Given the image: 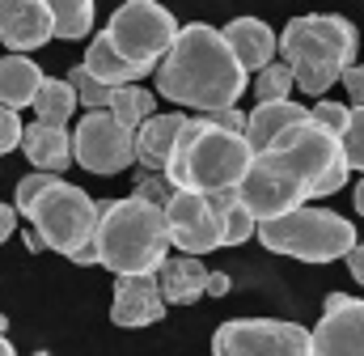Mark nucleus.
Returning <instances> with one entry per match:
<instances>
[{
  "label": "nucleus",
  "mask_w": 364,
  "mask_h": 356,
  "mask_svg": "<svg viewBox=\"0 0 364 356\" xmlns=\"http://www.w3.org/2000/svg\"><path fill=\"white\" fill-rule=\"evenodd\" d=\"M343 157L339 136L326 132L322 123H301L292 127L275 149L255 153L250 174L242 178V199L259 221H275L292 208H305L318 191L322 174Z\"/></svg>",
  "instance_id": "f257e3e1"
},
{
  "label": "nucleus",
  "mask_w": 364,
  "mask_h": 356,
  "mask_svg": "<svg viewBox=\"0 0 364 356\" xmlns=\"http://www.w3.org/2000/svg\"><path fill=\"white\" fill-rule=\"evenodd\" d=\"M153 73H157V93L166 102L199 110V115L237 106L246 85H250V77H246L242 60L233 56L225 30L208 26V21L182 26L174 47L166 51V60Z\"/></svg>",
  "instance_id": "f03ea898"
},
{
  "label": "nucleus",
  "mask_w": 364,
  "mask_h": 356,
  "mask_svg": "<svg viewBox=\"0 0 364 356\" xmlns=\"http://www.w3.org/2000/svg\"><path fill=\"white\" fill-rule=\"evenodd\" d=\"M170 216L166 208L127 195V199H110L102 204L97 216V234H93V251L97 263L114 276H144L170 259Z\"/></svg>",
  "instance_id": "7ed1b4c3"
},
{
  "label": "nucleus",
  "mask_w": 364,
  "mask_h": 356,
  "mask_svg": "<svg viewBox=\"0 0 364 356\" xmlns=\"http://www.w3.org/2000/svg\"><path fill=\"white\" fill-rule=\"evenodd\" d=\"M250 162H255V149L242 132H225L208 115H195L182 123L166 174L178 191L212 195V191L242 187V178L250 174Z\"/></svg>",
  "instance_id": "20e7f679"
},
{
  "label": "nucleus",
  "mask_w": 364,
  "mask_h": 356,
  "mask_svg": "<svg viewBox=\"0 0 364 356\" xmlns=\"http://www.w3.org/2000/svg\"><path fill=\"white\" fill-rule=\"evenodd\" d=\"M356 26L339 13H305L279 30V60L292 64L296 89L322 98L356 64Z\"/></svg>",
  "instance_id": "39448f33"
},
{
  "label": "nucleus",
  "mask_w": 364,
  "mask_h": 356,
  "mask_svg": "<svg viewBox=\"0 0 364 356\" xmlns=\"http://www.w3.org/2000/svg\"><path fill=\"white\" fill-rule=\"evenodd\" d=\"M34 234L47 242V251H60L64 259L73 263H97V251H93V234H97V216H102V204H93L90 191L64 182V178H51L38 199L21 212Z\"/></svg>",
  "instance_id": "423d86ee"
},
{
  "label": "nucleus",
  "mask_w": 364,
  "mask_h": 356,
  "mask_svg": "<svg viewBox=\"0 0 364 356\" xmlns=\"http://www.w3.org/2000/svg\"><path fill=\"white\" fill-rule=\"evenodd\" d=\"M259 242L272 255H288L301 263H335V259H348V251L356 246V229L339 212L305 204L275 221H259Z\"/></svg>",
  "instance_id": "0eeeda50"
},
{
  "label": "nucleus",
  "mask_w": 364,
  "mask_h": 356,
  "mask_svg": "<svg viewBox=\"0 0 364 356\" xmlns=\"http://www.w3.org/2000/svg\"><path fill=\"white\" fill-rule=\"evenodd\" d=\"M178 30L182 26L174 21V13L166 4H157V0H123L110 13V26H106L110 43L127 60H136L144 68H157L166 60V51L174 47Z\"/></svg>",
  "instance_id": "6e6552de"
},
{
  "label": "nucleus",
  "mask_w": 364,
  "mask_h": 356,
  "mask_svg": "<svg viewBox=\"0 0 364 356\" xmlns=\"http://www.w3.org/2000/svg\"><path fill=\"white\" fill-rule=\"evenodd\" d=\"M212 356H314V331L284 318H229L212 335Z\"/></svg>",
  "instance_id": "1a4fd4ad"
},
{
  "label": "nucleus",
  "mask_w": 364,
  "mask_h": 356,
  "mask_svg": "<svg viewBox=\"0 0 364 356\" xmlns=\"http://www.w3.org/2000/svg\"><path fill=\"white\" fill-rule=\"evenodd\" d=\"M73 149H77V162L81 170L90 174H123L136 166V132L123 127L110 110H90L77 132H73Z\"/></svg>",
  "instance_id": "9d476101"
},
{
  "label": "nucleus",
  "mask_w": 364,
  "mask_h": 356,
  "mask_svg": "<svg viewBox=\"0 0 364 356\" xmlns=\"http://www.w3.org/2000/svg\"><path fill=\"white\" fill-rule=\"evenodd\" d=\"M166 216H170V238L182 255H208L225 246L220 212L203 191H174V199L166 204Z\"/></svg>",
  "instance_id": "9b49d317"
},
{
  "label": "nucleus",
  "mask_w": 364,
  "mask_h": 356,
  "mask_svg": "<svg viewBox=\"0 0 364 356\" xmlns=\"http://www.w3.org/2000/svg\"><path fill=\"white\" fill-rule=\"evenodd\" d=\"M314 356H364V301L331 293L314 327Z\"/></svg>",
  "instance_id": "f8f14e48"
},
{
  "label": "nucleus",
  "mask_w": 364,
  "mask_h": 356,
  "mask_svg": "<svg viewBox=\"0 0 364 356\" xmlns=\"http://www.w3.org/2000/svg\"><path fill=\"white\" fill-rule=\"evenodd\" d=\"M166 297L157 271L144 276H114V297H110V323L114 327H153L166 318Z\"/></svg>",
  "instance_id": "ddd939ff"
},
{
  "label": "nucleus",
  "mask_w": 364,
  "mask_h": 356,
  "mask_svg": "<svg viewBox=\"0 0 364 356\" xmlns=\"http://www.w3.org/2000/svg\"><path fill=\"white\" fill-rule=\"evenodd\" d=\"M55 38V13L47 0H4L0 4V43L13 51H34Z\"/></svg>",
  "instance_id": "4468645a"
},
{
  "label": "nucleus",
  "mask_w": 364,
  "mask_h": 356,
  "mask_svg": "<svg viewBox=\"0 0 364 356\" xmlns=\"http://www.w3.org/2000/svg\"><path fill=\"white\" fill-rule=\"evenodd\" d=\"M309 123V110L301 102H288V98H275V102H259L250 115H246V140L255 153L263 149H275L292 127Z\"/></svg>",
  "instance_id": "2eb2a0df"
},
{
  "label": "nucleus",
  "mask_w": 364,
  "mask_h": 356,
  "mask_svg": "<svg viewBox=\"0 0 364 356\" xmlns=\"http://www.w3.org/2000/svg\"><path fill=\"white\" fill-rule=\"evenodd\" d=\"M21 149H26V162H30L34 170H47V174L68 170V162L77 157V149H73V132L60 127V123H43V119H34V123L26 127Z\"/></svg>",
  "instance_id": "dca6fc26"
},
{
  "label": "nucleus",
  "mask_w": 364,
  "mask_h": 356,
  "mask_svg": "<svg viewBox=\"0 0 364 356\" xmlns=\"http://www.w3.org/2000/svg\"><path fill=\"white\" fill-rule=\"evenodd\" d=\"M225 38H229L233 56L242 60L246 73H250V68L263 73L275 56H279V34H275L267 21H259V17H233V21L225 26Z\"/></svg>",
  "instance_id": "f3484780"
},
{
  "label": "nucleus",
  "mask_w": 364,
  "mask_h": 356,
  "mask_svg": "<svg viewBox=\"0 0 364 356\" xmlns=\"http://www.w3.org/2000/svg\"><path fill=\"white\" fill-rule=\"evenodd\" d=\"M186 123V115H153L136 127V166H149V170H166L170 166V153L178 145V132Z\"/></svg>",
  "instance_id": "a211bd4d"
},
{
  "label": "nucleus",
  "mask_w": 364,
  "mask_h": 356,
  "mask_svg": "<svg viewBox=\"0 0 364 356\" xmlns=\"http://www.w3.org/2000/svg\"><path fill=\"white\" fill-rule=\"evenodd\" d=\"M157 280H161L166 305H191V301H199L208 293L212 271L199 263V255H182V259H166L157 267Z\"/></svg>",
  "instance_id": "6ab92c4d"
},
{
  "label": "nucleus",
  "mask_w": 364,
  "mask_h": 356,
  "mask_svg": "<svg viewBox=\"0 0 364 356\" xmlns=\"http://www.w3.org/2000/svg\"><path fill=\"white\" fill-rule=\"evenodd\" d=\"M85 68H90L97 81H106L110 89L119 85H136L144 73H153V68H144V64H136V60H127L114 43H110V34H93L90 51H85V60H81Z\"/></svg>",
  "instance_id": "aec40b11"
},
{
  "label": "nucleus",
  "mask_w": 364,
  "mask_h": 356,
  "mask_svg": "<svg viewBox=\"0 0 364 356\" xmlns=\"http://www.w3.org/2000/svg\"><path fill=\"white\" fill-rule=\"evenodd\" d=\"M43 81H47V77L38 73V64L26 60L21 51L0 60V102H4L9 110H26V106H34V98H38Z\"/></svg>",
  "instance_id": "412c9836"
},
{
  "label": "nucleus",
  "mask_w": 364,
  "mask_h": 356,
  "mask_svg": "<svg viewBox=\"0 0 364 356\" xmlns=\"http://www.w3.org/2000/svg\"><path fill=\"white\" fill-rule=\"evenodd\" d=\"M208 199H212V208L220 212L225 246H242V242L259 238V216L246 208V199H242V191H237V187H229V191H212Z\"/></svg>",
  "instance_id": "4be33fe9"
},
{
  "label": "nucleus",
  "mask_w": 364,
  "mask_h": 356,
  "mask_svg": "<svg viewBox=\"0 0 364 356\" xmlns=\"http://www.w3.org/2000/svg\"><path fill=\"white\" fill-rule=\"evenodd\" d=\"M77 106H81V98H77L73 81H60V77H47L43 89H38V98H34L38 119L43 123H60V127H68V119H73Z\"/></svg>",
  "instance_id": "5701e85b"
},
{
  "label": "nucleus",
  "mask_w": 364,
  "mask_h": 356,
  "mask_svg": "<svg viewBox=\"0 0 364 356\" xmlns=\"http://www.w3.org/2000/svg\"><path fill=\"white\" fill-rule=\"evenodd\" d=\"M106 110H110L123 127H132V132H136L144 119H153V115H157V98H153L149 89L136 81V85H119V89H114Z\"/></svg>",
  "instance_id": "b1692460"
},
{
  "label": "nucleus",
  "mask_w": 364,
  "mask_h": 356,
  "mask_svg": "<svg viewBox=\"0 0 364 356\" xmlns=\"http://www.w3.org/2000/svg\"><path fill=\"white\" fill-rule=\"evenodd\" d=\"M47 9L55 13V38H85L93 30V0H47Z\"/></svg>",
  "instance_id": "393cba45"
},
{
  "label": "nucleus",
  "mask_w": 364,
  "mask_h": 356,
  "mask_svg": "<svg viewBox=\"0 0 364 356\" xmlns=\"http://www.w3.org/2000/svg\"><path fill=\"white\" fill-rule=\"evenodd\" d=\"M296 85V77H292V64H284V60H272L263 73H259V81H255V93H259V102H275V98H288Z\"/></svg>",
  "instance_id": "a878e982"
},
{
  "label": "nucleus",
  "mask_w": 364,
  "mask_h": 356,
  "mask_svg": "<svg viewBox=\"0 0 364 356\" xmlns=\"http://www.w3.org/2000/svg\"><path fill=\"white\" fill-rule=\"evenodd\" d=\"M136 174V191L132 195H140V199H149V204H157V208H166L170 199H174V182L166 170H149V166H140V170H132Z\"/></svg>",
  "instance_id": "bb28decb"
},
{
  "label": "nucleus",
  "mask_w": 364,
  "mask_h": 356,
  "mask_svg": "<svg viewBox=\"0 0 364 356\" xmlns=\"http://www.w3.org/2000/svg\"><path fill=\"white\" fill-rule=\"evenodd\" d=\"M68 81H73V89H77V98H81L85 110H102V106H110V93H114V89L106 85V81H97L85 64H77Z\"/></svg>",
  "instance_id": "cd10ccee"
},
{
  "label": "nucleus",
  "mask_w": 364,
  "mask_h": 356,
  "mask_svg": "<svg viewBox=\"0 0 364 356\" xmlns=\"http://www.w3.org/2000/svg\"><path fill=\"white\" fill-rule=\"evenodd\" d=\"M339 149H343L352 174H356V170L364 174V106H352V119H348V127H343V136H339Z\"/></svg>",
  "instance_id": "c85d7f7f"
},
{
  "label": "nucleus",
  "mask_w": 364,
  "mask_h": 356,
  "mask_svg": "<svg viewBox=\"0 0 364 356\" xmlns=\"http://www.w3.org/2000/svg\"><path fill=\"white\" fill-rule=\"evenodd\" d=\"M309 119L322 123L326 132L343 136V127H348V119H352V106H343V102H314V106H309Z\"/></svg>",
  "instance_id": "c756f323"
},
{
  "label": "nucleus",
  "mask_w": 364,
  "mask_h": 356,
  "mask_svg": "<svg viewBox=\"0 0 364 356\" xmlns=\"http://www.w3.org/2000/svg\"><path fill=\"white\" fill-rule=\"evenodd\" d=\"M21 136H26V127H21V119H17V110H9V106L0 102V157L13 153V149H21Z\"/></svg>",
  "instance_id": "7c9ffc66"
},
{
  "label": "nucleus",
  "mask_w": 364,
  "mask_h": 356,
  "mask_svg": "<svg viewBox=\"0 0 364 356\" xmlns=\"http://www.w3.org/2000/svg\"><path fill=\"white\" fill-rule=\"evenodd\" d=\"M51 178H60V174H47V170H34V174H26L21 182H17V195H13V204H17V212H26L34 199H38V191L51 182Z\"/></svg>",
  "instance_id": "2f4dec72"
},
{
  "label": "nucleus",
  "mask_w": 364,
  "mask_h": 356,
  "mask_svg": "<svg viewBox=\"0 0 364 356\" xmlns=\"http://www.w3.org/2000/svg\"><path fill=\"white\" fill-rule=\"evenodd\" d=\"M352 178V166H348V157H339L326 174H322V182H318V191H314V199H322V195H335V191H343V182Z\"/></svg>",
  "instance_id": "473e14b6"
},
{
  "label": "nucleus",
  "mask_w": 364,
  "mask_h": 356,
  "mask_svg": "<svg viewBox=\"0 0 364 356\" xmlns=\"http://www.w3.org/2000/svg\"><path fill=\"white\" fill-rule=\"evenodd\" d=\"M208 119H212L216 127H225V132H242V136H246V115H242L237 106H225V110H212Z\"/></svg>",
  "instance_id": "72a5a7b5"
},
{
  "label": "nucleus",
  "mask_w": 364,
  "mask_h": 356,
  "mask_svg": "<svg viewBox=\"0 0 364 356\" xmlns=\"http://www.w3.org/2000/svg\"><path fill=\"white\" fill-rule=\"evenodd\" d=\"M343 89H348L352 106H364V64H352V68L343 73Z\"/></svg>",
  "instance_id": "f704fd0d"
},
{
  "label": "nucleus",
  "mask_w": 364,
  "mask_h": 356,
  "mask_svg": "<svg viewBox=\"0 0 364 356\" xmlns=\"http://www.w3.org/2000/svg\"><path fill=\"white\" fill-rule=\"evenodd\" d=\"M17 204H0V242L4 238H13V229H17Z\"/></svg>",
  "instance_id": "c9c22d12"
},
{
  "label": "nucleus",
  "mask_w": 364,
  "mask_h": 356,
  "mask_svg": "<svg viewBox=\"0 0 364 356\" xmlns=\"http://www.w3.org/2000/svg\"><path fill=\"white\" fill-rule=\"evenodd\" d=\"M348 271H352L356 284H364V242H356V246L348 251Z\"/></svg>",
  "instance_id": "e433bc0d"
},
{
  "label": "nucleus",
  "mask_w": 364,
  "mask_h": 356,
  "mask_svg": "<svg viewBox=\"0 0 364 356\" xmlns=\"http://www.w3.org/2000/svg\"><path fill=\"white\" fill-rule=\"evenodd\" d=\"M208 293H212V297H225V293H229V276H225V271H212Z\"/></svg>",
  "instance_id": "4c0bfd02"
},
{
  "label": "nucleus",
  "mask_w": 364,
  "mask_h": 356,
  "mask_svg": "<svg viewBox=\"0 0 364 356\" xmlns=\"http://www.w3.org/2000/svg\"><path fill=\"white\" fill-rule=\"evenodd\" d=\"M356 212H360V216H364V178H360V182H356Z\"/></svg>",
  "instance_id": "58836bf2"
},
{
  "label": "nucleus",
  "mask_w": 364,
  "mask_h": 356,
  "mask_svg": "<svg viewBox=\"0 0 364 356\" xmlns=\"http://www.w3.org/2000/svg\"><path fill=\"white\" fill-rule=\"evenodd\" d=\"M0 356H17V348H13V344L4 340V331H0Z\"/></svg>",
  "instance_id": "ea45409f"
},
{
  "label": "nucleus",
  "mask_w": 364,
  "mask_h": 356,
  "mask_svg": "<svg viewBox=\"0 0 364 356\" xmlns=\"http://www.w3.org/2000/svg\"><path fill=\"white\" fill-rule=\"evenodd\" d=\"M0 331H9V323H4V314H0Z\"/></svg>",
  "instance_id": "a19ab883"
},
{
  "label": "nucleus",
  "mask_w": 364,
  "mask_h": 356,
  "mask_svg": "<svg viewBox=\"0 0 364 356\" xmlns=\"http://www.w3.org/2000/svg\"><path fill=\"white\" fill-rule=\"evenodd\" d=\"M34 356H47V352H34Z\"/></svg>",
  "instance_id": "79ce46f5"
},
{
  "label": "nucleus",
  "mask_w": 364,
  "mask_h": 356,
  "mask_svg": "<svg viewBox=\"0 0 364 356\" xmlns=\"http://www.w3.org/2000/svg\"><path fill=\"white\" fill-rule=\"evenodd\" d=\"M0 4H4V0H0Z\"/></svg>",
  "instance_id": "37998d69"
}]
</instances>
